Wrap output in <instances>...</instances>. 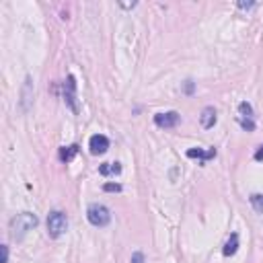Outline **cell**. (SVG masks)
I'll return each mask as SVG.
<instances>
[{
	"mask_svg": "<svg viewBox=\"0 0 263 263\" xmlns=\"http://www.w3.org/2000/svg\"><path fill=\"white\" fill-rule=\"evenodd\" d=\"M89 148H91V154H103L109 148V140H107V136H103V134H95L89 140Z\"/></svg>",
	"mask_w": 263,
	"mask_h": 263,
	"instance_id": "obj_6",
	"label": "cell"
},
{
	"mask_svg": "<svg viewBox=\"0 0 263 263\" xmlns=\"http://www.w3.org/2000/svg\"><path fill=\"white\" fill-rule=\"evenodd\" d=\"M99 173L103 177H109V175H120L121 173V164L120 162H103L99 167Z\"/></svg>",
	"mask_w": 263,
	"mask_h": 263,
	"instance_id": "obj_10",
	"label": "cell"
},
{
	"mask_svg": "<svg viewBox=\"0 0 263 263\" xmlns=\"http://www.w3.org/2000/svg\"><path fill=\"white\" fill-rule=\"evenodd\" d=\"M187 157L189 159H200V161H208V159H214L216 157V150H208V152H203L202 148H189L187 150Z\"/></svg>",
	"mask_w": 263,
	"mask_h": 263,
	"instance_id": "obj_9",
	"label": "cell"
},
{
	"mask_svg": "<svg viewBox=\"0 0 263 263\" xmlns=\"http://www.w3.org/2000/svg\"><path fill=\"white\" fill-rule=\"evenodd\" d=\"M181 115L177 111H167V113H157L154 115V123L159 125V128H175V125L179 123Z\"/></svg>",
	"mask_w": 263,
	"mask_h": 263,
	"instance_id": "obj_5",
	"label": "cell"
},
{
	"mask_svg": "<svg viewBox=\"0 0 263 263\" xmlns=\"http://www.w3.org/2000/svg\"><path fill=\"white\" fill-rule=\"evenodd\" d=\"M64 101L68 103V107L76 113L79 111V105H76V81H74V76L70 74L66 79V82H64Z\"/></svg>",
	"mask_w": 263,
	"mask_h": 263,
	"instance_id": "obj_4",
	"label": "cell"
},
{
	"mask_svg": "<svg viewBox=\"0 0 263 263\" xmlns=\"http://www.w3.org/2000/svg\"><path fill=\"white\" fill-rule=\"evenodd\" d=\"M66 230H68V218H66V214L52 212L50 216H47V232H50V237L52 239H58V237H62Z\"/></svg>",
	"mask_w": 263,
	"mask_h": 263,
	"instance_id": "obj_3",
	"label": "cell"
},
{
	"mask_svg": "<svg viewBox=\"0 0 263 263\" xmlns=\"http://www.w3.org/2000/svg\"><path fill=\"white\" fill-rule=\"evenodd\" d=\"M255 161H263V144L259 146V150L255 152Z\"/></svg>",
	"mask_w": 263,
	"mask_h": 263,
	"instance_id": "obj_19",
	"label": "cell"
},
{
	"mask_svg": "<svg viewBox=\"0 0 263 263\" xmlns=\"http://www.w3.org/2000/svg\"><path fill=\"white\" fill-rule=\"evenodd\" d=\"M86 218H89V222L93 224V226H107L111 220V214L109 210H107L103 203H91L89 208H86Z\"/></svg>",
	"mask_w": 263,
	"mask_h": 263,
	"instance_id": "obj_2",
	"label": "cell"
},
{
	"mask_svg": "<svg viewBox=\"0 0 263 263\" xmlns=\"http://www.w3.org/2000/svg\"><path fill=\"white\" fill-rule=\"evenodd\" d=\"M237 251H239V235H230V239L226 241V245H224L222 253L226 257H230V255H235Z\"/></svg>",
	"mask_w": 263,
	"mask_h": 263,
	"instance_id": "obj_12",
	"label": "cell"
},
{
	"mask_svg": "<svg viewBox=\"0 0 263 263\" xmlns=\"http://www.w3.org/2000/svg\"><path fill=\"white\" fill-rule=\"evenodd\" d=\"M200 121H202V128H206V130L214 128V123H216V109L214 107H206L200 115Z\"/></svg>",
	"mask_w": 263,
	"mask_h": 263,
	"instance_id": "obj_8",
	"label": "cell"
},
{
	"mask_svg": "<svg viewBox=\"0 0 263 263\" xmlns=\"http://www.w3.org/2000/svg\"><path fill=\"white\" fill-rule=\"evenodd\" d=\"M31 101H33V81H31V76H27L23 91H21V109L23 111L31 109Z\"/></svg>",
	"mask_w": 263,
	"mask_h": 263,
	"instance_id": "obj_7",
	"label": "cell"
},
{
	"mask_svg": "<svg viewBox=\"0 0 263 263\" xmlns=\"http://www.w3.org/2000/svg\"><path fill=\"white\" fill-rule=\"evenodd\" d=\"M132 263H144V255H142V253H134V255H132Z\"/></svg>",
	"mask_w": 263,
	"mask_h": 263,
	"instance_id": "obj_17",
	"label": "cell"
},
{
	"mask_svg": "<svg viewBox=\"0 0 263 263\" xmlns=\"http://www.w3.org/2000/svg\"><path fill=\"white\" fill-rule=\"evenodd\" d=\"M239 6L241 8H253V6H255V2H239Z\"/></svg>",
	"mask_w": 263,
	"mask_h": 263,
	"instance_id": "obj_21",
	"label": "cell"
},
{
	"mask_svg": "<svg viewBox=\"0 0 263 263\" xmlns=\"http://www.w3.org/2000/svg\"><path fill=\"white\" fill-rule=\"evenodd\" d=\"M241 125H243V128H245V130H255V123H253V120H243L241 121Z\"/></svg>",
	"mask_w": 263,
	"mask_h": 263,
	"instance_id": "obj_16",
	"label": "cell"
},
{
	"mask_svg": "<svg viewBox=\"0 0 263 263\" xmlns=\"http://www.w3.org/2000/svg\"><path fill=\"white\" fill-rule=\"evenodd\" d=\"M239 111H241V115H243L245 120H251V118H253V109H251V105H249L247 101H243V103L239 105Z\"/></svg>",
	"mask_w": 263,
	"mask_h": 263,
	"instance_id": "obj_14",
	"label": "cell"
},
{
	"mask_svg": "<svg viewBox=\"0 0 263 263\" xmlns=\"http://www.w3.org/2000/svg\"><path fill=\"white\" fill-rule=\"evenodd\" d=\"M249 202H251L253 210L259 212V214H263V193H253V196L249 198Z\"/></svg>",
	"mask_w": 263,
	"mask_h": 263,
	"instance_id": "obj_13",
	"label": "cell"
},
{
	"mask_svg": "<svg viewBox=\"0 0 263 263\" xmlns=\"http://www.w3.org/2000/svg\"><path fill=\"white\" fill-rule=\"evenodd\" d=\"M76 154H79V146L72 144V146H64V148H60V161L62 162H70Z\"/></svg>",
	"mask_w": 263,
	"mask_h": 263,
	"instance_id": "obj_11",
	"label": "cell"
},
{
	"mask_svg": "<svg viewBox=\"0 0 263 263\" xmlns=\"http://www.w3.org/2000/svg\"><path fill=\"white\" fill-rule=\"evenodd\" d=\"M185 93H187V95H189V93H193V82H191V81L185 82Z\"/></svg>",
	"mask_w": 263,
	"mask_h": 263,
	"instance_id": "obj_20",
	"label": "cell"
},
{
	"mask_svg": "<svg viewBox=\"0 0 263 263\" xmlns=\"http://www.w3.org/2000/svg\"><path fill=\"white\" fill-rule=\"evenodd\" d=\"M6 261H8V247L2 245V263H6Z\"/></svg>",
	"mask_w": 263,
	"mask_h": 263,
	"instance_id": "obj_18",
	"label": "cell"
},
{
	"mask_svg": "<svg viewBox=\"0 0 263 263\" xmlns=\"http://www.w3.org/2000/svg\"><path fill=\"white\" fill-rule=\"evenodd\" d=\"M37 226V216L31 212H21L11 220V235L13 239H23L29 230H33Z\"/></svg>",
	"mask_w": 263,
	"mask_h": 263,
	"instance_id": "obj_1",
	"label": "cell"
},
{
	"mask_svg": "<svg viewBox=\"0 0 263 263\" xmlns=\"http://www.w3.org/2000/svg\"><path fill=\"white\" fill-rule=\"evenodd\" d=\"M103 189L105 191H121V185H118V183H105Z\"/></svg>",
	"mask_w": 263,
	"mask_h": 263,
	"instance_id": "obj_15",
	"label": "cell"
}]
</instances>
